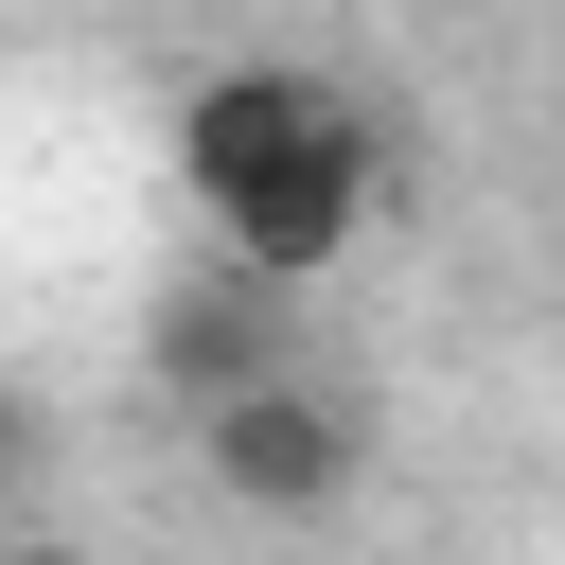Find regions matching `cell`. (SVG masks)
Returning <instances> with one entry per match:
<instances>
[{"label":"cell","instance_id":"obj_1","mask_svg":"<svg viewBox=\"0 0 565 565\" xmlns=\"http://www.w3.org/2000/svg\"><path fill=\"white\" fill-rule=\"evenodd\" d=\"M177 194L212 212V265L300 300L353 230H371V106L300 53H230L212 88H177Z\"/></svg>","mask_w":565,"mask_h":565},{"label":"cell","instance_id":"obj_2","mask_svg":"<svg viewBox=\"0 0 565 565\" xmlns=\"http://www.w3.org/2000/svg\"><path fill=\"white\" fill-rule=\"evenodd\" d=\"M194 459H212V494H230V512H265V530H318V512L353 494L371 424H353V406H335L318 371H282V388L212 406V424H194Z\"/></svg>","mask_w":565,"mask_h":565},{"label":"cell","instance_id":"obj_3","mask_svg":"<svg viewBox=\"0 0 565 565\" xmlns=\"http://www.w3.org/2000/svg\"><path fill=\"white\" fill-rule=\"evenodd\" d=\"M141 371H159V388H177V406L212 424V406H247V388H282V300L212 265V282H177V300L141 318Z\"/></svg>","mask_w":565,"mask_h":565},{"label":"cell","instance_id":"obj_4","mask_svg":"<svg viewBox=\"0 0 565 565\" xmlns=\"http://www.w3.org/2000/svg\"><path fill=\"white\" fill-rule=\"evenodd\" d=\"M0 565H88V547H0Z\"/></svg>","mask_w":565,"mask_h":565},{"label":"cell","instance_id":"obj_5","mask_svg":"<svg viewBox=\"0 0 565 565\" xmlns=\"http://www.w3.org/2000/svg\"><path fill=\"white\" fill-rule=\"evenodd\" d=\"M0 459H18V388H0Z\"/></svg>","mask_w":565,"mask_h":565}]
</instances>
